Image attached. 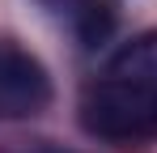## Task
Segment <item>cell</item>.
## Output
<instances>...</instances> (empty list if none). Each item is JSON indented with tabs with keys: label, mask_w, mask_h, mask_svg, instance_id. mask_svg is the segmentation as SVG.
<instances>
[{
	"label": "cell",
	"mask_w": 157,
	"mask_h": 153,
	"mask_svg": "<svg viewBox=\"0 0 157 153\" xmlns=\"http://www.w3.org/2000/svg\"><path fill=\"white\" fill-rule=\"evenodd\" d=\"M47 102H51L47 68L13 38H0V119L38 115Z\"/></svg>",
	"instance_id": "cell-2"
},
{
	"label": "cell",
	"mask_w": 157,
	"mask_h": 153,
	"mask_svg": "<svg viewBox=\"0 0 157 153\" xmlns=\"http://www.w3.org/2000/svg\"><path fill=\"white\" fill-rule=\"evenodd\" d=\"M81 124L85 132L115 145L157 136V30L132 38L110 55L106 73L85 89Z\"/></svg>",
	"instance_id": "cell-1"
}]
</instances>
